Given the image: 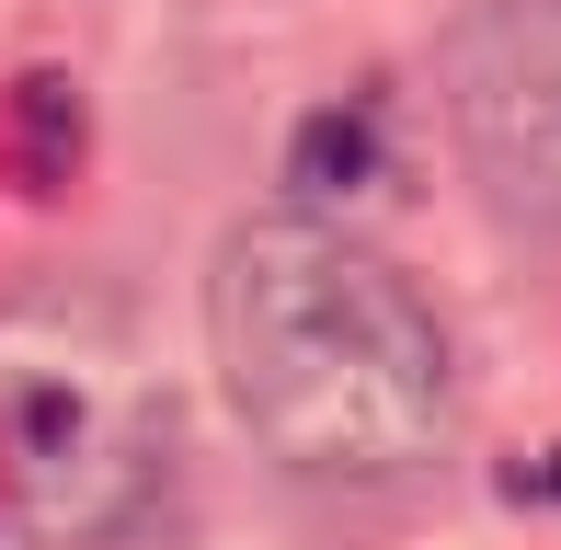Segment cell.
I'll list each match as a JSON object with an SVG mask.
<instances>
[{
	"label": "cell",
	"instance_id": "6da1fadb",
	"mask_svg": "<svg viewBox=\"0 0 561 550\" xmlns=\"http://www.w3.org/2000/svg\"><path fill=\"white\" fill-rule=\"evenodd\" d=\"M207 344L229 413L298 482H413L458 436V344L436 298L310 207L218 241Z\"/></svg>",
	"mask_w": 561,
	"mask_h": 550
},
{
	"label": "cell",
	"instance_id": "7a4b0ae2",
	"mask_svg": "<svg viewBox=\"0 0 561 550\" xmlns=\"http://www.w3.org/2000/svg\"><path fill=\"white\" fill-rule=\"evenodd\" d=\"M447 138L481 207L527 241H561V0H481L458 12L447 58Z\"/></svg>",
	"mask_w": 561,
	"mask_h": 550
},
{
	"label": "cell",
	"instance_id": "3957f363",
	"mask_svg": "<svg viewBox=\"0 0 561 550\" xmlns=\"http://www.w3.org/2000/svg\"><path fill=\"white\" fill-rule=\"evenodd\" d=\"M367 172H378V127H367L355 104L298 127V161H287V184H298V195H344V184H367Z\"/></svg>",
	"mask_w": 561,
	"mask_h": 550
}]
</instances>
